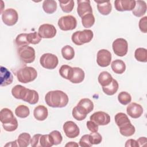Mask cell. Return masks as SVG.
Returning a JSON list of instances; mask_svg holds the SVG:
<instances>
[{
    "instance_id": "28",
    "label": "cell",
    "mask_w": 147,
    "mask_h": 147,
    "mask_svg": "<svg viewBox=\"0 0 147 147\" xmlns=\"http://www.w3.org/2000/svg\"><path fill=\"white\" fill-rule=\"evenodd\" d=\"M120 133L125 137H130L135 133V127L131 122L127 123L119 127Z\"/></svg>"
},
{
    "instance_id": "43",
    "label": "cell",
    "mask_w": 147,
    "mask_h": 147,
    "mask_svg": "<svg viewBox=\"0 0 147 147\" xmlns=\"http://www.w3.org/2000/svg\"><path fill=\"white\" fill-rule=\"evenodd\" d=\"M89 139L92 145H96L102 142V137L98 132H91L89 134Z\"/></svg>"
},
{
    "instance_id": "31",
    "label": "cell",
    "mask_w": 147,
    "mask_h": 147,
    "mask_svg": "<svg viewBox=\"0 0 147 147\" xmlns=\"http://www.w3.org/2000/svg\"><path fill=\"white\" fill-rule=\"evenodd\" d=\"M73 68L68 65H63L59 69V74L60 76L67 80H70L72 75Z\"/></svg>"
},
{
    "instance_id": "15",
    "label": "cell",
    "mask_w": 147,
    "mask_h": 147,
    "mask_svg": "<svg viewBox=\"0 0 147 147\" xmlns=\"http://www.w3.org/2000/svg\"><path fill=\"white\" fill-rule=\"evenodd\" d=\"M79 111L84 115H87L94 109V103L88 98H83L76 106Z\"/></svg>"
},
{
    "instance_id": "9",
    "label": "cell",
    "mask_w": 147,
    "mask_h": 147,
    "mask_svg": "<svg viewBox=\"0 0 147 147\" xmlns=\"http://www.w3.org/2000/svg\"><path fill=\"white\" fill-rule=\"evenodd\" d=\"M111 54L107 49H102L98 51L96 55V63L101 67H106L110 64Z\"/></svg>"
},
{
    "instance_id": "1",
    "label": "cell",
    "mask_w": 147,
    "mask_h": 147,
    "mask_svg": "<svg viewBox=\"0 0 147 147\" xmlns=\"http://www.w3.org/2000/svg\"><path fill=\"white\" fill-rule=\"evenodd\" d=\"M68 96L60 90L50 91L45 96V101L48 106L54 108H62L68 103Z\"/></svg>"
},
{
    "instance_id": "7",
    "label": "cell",
    "mask_w": 147,
    "mask_h": 147,
    "mask_svg": "<svg viewBox=\"0 0 147 147\" xmlns=\"http://www.w3.org/2000/svg\"><path fill=\"white\" fill-rule=\"evenodd\" d=\"M112 48L114 53L116 55L122 57L127 53L128 44L125 39L118 38L113 41Z\"/></svg>"
},
{
    "instance_id": "2",
    "label": "cell",
    "mask_w": 147,
    "mask_h": 147,
    "mask_svg": "<svg viewBox=\"0 0 147 147\" xmlns=\"http://www.w3.org/2000/svg\"><path fill=\"white\" fill-rule=\"evenodd\" d=\"M17 80L22 83L33 82L37 76V72L32 67H24L19 69L16 72Z\"/></svg>"
},
{
    "instance_id": "34",
    "label": "cell",
    "mask_w": 147,
    "mask_h": 147,
    "mask_svg": "<svg viewBox=\"0 0 147 147\" xmlns=\"http://www.w3.org/2000/svg\"><path fill=\"white\" fill-rule=\"evenodd\" d=\"M82 23L86 28H89L92 26L95 23V17L92 13L85 14L82 17Z\"/></svg>"
},
{
    "instance_id": "39",
    "label": "cell",
    "mask_w": 147,
    "mask_h": 147,
    "mask_svg": "<svg viewBox=\"0 0 147 147\" xmlns=\"http://www.w3.org/2000/svg\"><path fill=\"white\" fill-rule=\"evenodd\" d=\"M40 144L42 147H51L53 145V142L49 134L42 135L40 139Z\"/></svg>"
},
{
    "instance_id": "46",
    "label": "cell",
    "mask_w": 147,
    "mask_h": 147,
    "mask_svg": "<svg viewBox=\"0 0 147 147\" xmlns=\"http://www.w3.org/2000/svg\"><path fill=\"white\" fill-rule=\"evenodd\" d=\"M79 145L82 147H90L92 145L90 141L89 134H85L81 137L79 141Z\"/></svg>"
},
{
    "instance_id": "40",
    "label": "cell",
    "mask_w": 147,
    "mask_h": 147,
    "mask_svg": "<svg viewBox=\"0 0 147 147\" xmlns=\"http://www.w3.org/2000/svg\"><path fill=\"white\" fill-rule=\"evenodd\" d=\"M27 38L29 42L32 44H37L41 40V36H40L38 33L36 32L28 33L27 36Z\"/></svg>"
},
{
    "instance_id": "52",
    "label": "cell",
    "mask_w": 147,
    "mask_h": 147,
    "mask_svg": "<svg viewBox=\"0 0 147 147\" xmlns=\"http://www.w3.org/2000/svg\"><path fill=\"white\" fill-rule=\"evenodd\" d=\"M18 146V145L17 140L8 142L5 145V146Z\"/></svg>"
},
{
    "instance_id": "14",
    "label": "cell",
    "mask_w": 147,
    "mask_h": 147,
    "mask_svg": "<svg viewBox=\"0 0 147 147\" xmlns=\"http://www.w3.org/2000/svg\"><path fill=\"white\" fill-rule=\"evenodd\" d=\"M136 6L134 0H116L114 2L115 9L119 11H131Z\"/></svg>"
},
{
    "instance_id": "45",
    "label": "cell",
    "mask_w": 147,
    "mask_h": 147,
    "mask_svg": "<svg viewBox=\"0 0 147 147\" xmlns=\"http://www.w3.org/2000/svg\"><path fill=\"white\" fill-rule=\"evenodd\" d=\"M72 114L73 117L77 121H82L87 116L86 115H84L79 111L76 106L74 107Z\"/></svg>"
},
{
    "instance_id": "27",
    "label": "cell",
    "mask_w": 147,
    "mask_h": 147,
    "mask_svg": "<svg viewBox=\"0 0 147 147\" xmlns=\"http://www.w3.org/2000/svg\"><path fill=\"white\" fill-rule=\"evenodd\" d=\"M42 9L47 14H52L57 9V3L54 0H45L42 3Z\"/></svg>"
},
{
    "instance_id": "26",
    "label": "cell",
    "mask_w": 147,
    "mask_h": 147,
    "mask_svg": "<svg viewBox=\"0 0 147 147\" xmlns=\"http://www.w3.org/2000/svg\"><path fill=\"white\" fill-rule=\"evenodd\" d=\"M119 84L115 79H113L111 83L105 87H102V90L105 94L107 95H113L115 94L118 90Z\"/></svg>"
},
{
    "instance_id": "3",
    "label": "cell",
    "mask_w": 147,
    "mask_h": 147,
    "mask_svg": "<svg viewBox=\"0 0 147 147\" xmlns=\"http://www.w3.org/2000/svg\"><path fill=\"white\" fill-rule=\"evenodd\" d=\"M94 36L92 31L90 29H84L82 31L74 32L71 37L72 42L77 45H82L85 43L90 42Z\"/></svg>"
},
{
    "instance_id": "42",
    "label": "cell",
    "mask_w": 147,
    "mask_h": 147,
    "mask_svg": "<svg viewBox=\"0 0 147 147\" xmlns=\"http://www.w3.org/2000/svg\"><path fill=\"white\" fill-rule=\"evenodd\" d=\"M49 135L51 136V137L52 140L53 145H56L60 144L61 142L63 140V137L59 131L53 130L49 133Z\"/></svg>"
},
{
    "instance_id": "23",
    "label": "cell",
    "mask_w": 147,
    "mask_h": 147,
    "mask_svg": "<svg viewBox=\"0 0 147 147\" xmlns=\"http://www.w3.org/2000/svg\"><path fill=\"white\" fill-rule=\"evenodd\" d=\"M14 118L13 112L9 109L3 108L0 111V121L2 124L10 122Z\"/></svg>"
},
{
    "instance_id": "8",
    "label": "cell",
    "mask_w": 147,
    "mask_h": 147,
    "mask_svg": "<svg viewBox=\"0 0 147 147\" xmlns=\"http://www.w3.org/2000/svg\"><path fill=\"white\" fill-rule=\"evenodd\" d=\"M18 19L17 11L12 8L6 9L2 13V20L3 23L7 26L15 25Z\"/></svg>"
},
{
    "instance_id": "10",
    "label": "cell",
    "mask_w": 147,
    "mask_h": 147,
    "mask_svg": "<svg viewBox=\"0 0 147 147\" xmlns=\"http://www.w3.org/2000/svg\"><path fill=\"white\" fill-rule=\"evenodd\" d=\"M63 128L65 136L69 138H76L79 135V128L73 121H69L65 122L63 125Z\"/></svg>"
},
{
    "instance_id": "38",
    "label": "cell",
    "mask_w": 147,
    "mask_h": 147,
    "mask_svg": "<svg viewBox=\"0 0 147 147\" xmlns=\"http://www.w3.org/2000/svg\"><path fill=\"white\" fill-rule=\"evenodd\" d=\"M118 100L122 105H126L131 102V96L128 92L126 91H122L118 95Z\"/></svg>"
},
{
    "instance_id": "22",
    "label": "cell",
    "mask_w": 147,
    "mask_h": 147,
    "mask_svg": "<svg viewBox=\"0 0 147 147\" xmlns=\"http://www.w3.org/2000/svg\"><path fill=\"white\" fill-rule=\"evenodd\" d=\"M146 3L144 1H136V6L132 10V13L134 16L137 17H140L144 16L146 11Z\"/></svg>"
},
{
    "instance_id": "50",
    "label": "cell",
    "mask_w": 147,
    "mask_h": 147,
    "mask_svg": "<svg viewBox=\"0 0 147 147\" xmlns=\"http://www.w3.org/2000/svg\"><path fill=\"white\" fill-rule=\"evenodd\" d=\"M125 147H138L139 146L137 141L133 139H129L126 141L125 144Z\"/></svg>"
},
{
    "instance_id": "19",
    "label": "cell",
    "mask_w": 147,
    "mask_h": 147,
    "mask_svg": "<svg viewBox=\"0 0 147 147\" xmlns=\"http://www.w3.org/2000/svg\"><path fill=\"white\" fill-rule=\"evenodd\" d=\"M72 75L69 81L74 84H78L82 82L85 76L84 71L79 67H72Z\"/></svg>"
},
{
    "instance_id": "48",
    "label": "cell",
    "mask_w": 147,
    "mask_h": 147,
    "mask_svg": "<svg viewBox=\"0 0 147 147\" xmlns=\"http://www.w3.org/2000/svg\"><path fill=\"white\" fill-rule=\"evenodd\" d=\"M42 135L40 134H36L30 140V145L32 147L41 146L40 144V139Z\"/></svg>"
},
{
    "instance_id": "37",
    "label": "cell",
    "mask_w": 147,
    "mask_h": 147,
    "mask_svg": "<svg viewBox=\"0 0 147 147\" xmlns=\"http://www.w3.org/2000/svg\"><path fill=\"white\" fill-rule=\"evenodd\" d=\"M27 36V33H21L18 34L15 40L16 45L19 47L29 45L30 43L28 41Z\"/></svg>"
},
{
    "instance_id": "41",
    "label": "cell",
    "mask_w": 147,
    "mask_h": 147,
    "mask_svg": "<svg viewBox=\"0 0 147 147\" xmlns=\"http://www.w3.org/2000/svg\"><path fill=\"white\" fill-rule=\"evenodd\" d=\"M3 129L7 131H13L16 130L18 127V121L15 117L11 121L7 123L2 124Z\"/></svg>"
},
{
    "instance_id": "4",
    "label": "cell",
    "mask_w": 147,
    "mask_h": 147,
    "mask_svg": "<svg viewBox=\"0 0 147 147\" xmlns=\"http://www.w3.org/2000/svg\"><path fill=\"white\" fill-rule=\"evenodd\" d=\"M18 55L20 60L24 63H32L35 60V50L28 45L19 47Z\"/></svg>"
},
{
    "instance_id": "25",
    "label": "cell",
    "mask_w": 147,
    "mask_h": 147,
    "mask_svg": "<svg viewBox=\"0 0 147 147\" xmlns=\"http://www.w3.org/2000/svg\"><path fill=\"white\" fill-rule=\"evenodd\" d=\"M113 79V78L111 75L107 71H103L100 72L98 78L99 83L102 87H105L109 85L112 82Z\"/></svg>"
},
{
    "instance_id": "36",
    "label": "cell",
    "mask_w": 147,
    "mask_h": 147,
    "mask_svg": "<svg viewBox=\"0 0 147 147\" xmlns=\"http://www.w3.org/2000/svg\"><path fill=\"white\" fill-rule=\"evenodd\" d=\"M60 6L64 13H69L71 12L74 7V2L72 0L59 1Z\"/></svg>"
},
{
    "instance_id": "20",
    "label": "cell",
    "mask_w": 147,
    "mask_h": 147,
    "mask_svg": "<svg viewBox=\"0 0 147 147\" xmlns=\"http://www.w3.org/2000/svg\"><path fill=\"white\" fill-rule=\"evenodd\" d=\"M94 2L97 3V9L101 14L107 16L111 11L112 6L109 1H100L95 0Z\"/></svg>"
},
{
    "instance_id": "33",
    "label": "cell",
    "mask_w": 147,
    "mask_h": 147,
    "mask_svg": "<svg viewBox=\"0 0 147 147\" xmlns=\"http://www.w3.org/2000/svg\"><path fill=\"white\" fill-rule=\"evenodd\" d=\"M134 57L137 61L146 63L147 61V50L144 48H138L136 49Z\"/></svg>"
},
{
    "instance_id": "53",
    "label": "cell",
    "mask_w": 147,
    "mask_h": 147,
    "mask_svg": "<svg viewBox=\"0 0 147 147\" xmlns=\"http://www.w3.org/2000/svg\"><path fill=\"white\" fill-rule=\"evenodd\" d=\"M65 146H71V147H74V146H79L78 144H77L75 142H69L65 145Z\"/></svg>"
},
{
    "instance_id": "12",
    "label": "cell",
    "mask_w": 147,
    "mask_h": 147,
    "mask_svg": "<svg viewBox=\"0 0 147 147\" xmlns=\"http://www.w3.org/2000/svg\"><path fill=\"white\" fill-rule=\"evenodd\" d=\"M38 33L41 38H51L56 34V29L51 24H44L40 26Z\"/></svg>"
},
{
    "instance_id": "5",
    "label": "cell",
    "mask_w": 147,
    "mask_h": 147,
    "mask_svg": "<svg viewBox=\"0 0 147 147\" xmlns=\"http://www.w3.org/2000/svg\"><path fill=\"white\" fill-rule=\"evenodd\" d=\"M57 24L60 29L62 30H72L76 28L77 21L74 16L67 15L60 17L58 20Z\"/></svg>"
},
{
    "instance_id": "16",
    "label": "cell",
    "mask_w": 147,
    "mask_h": 147,
    "mask_svg": "<svg viewBox=\"0 0 147 147\" xmlns=\"http://www.w3.org/2000/svg\"><path fill=\"white\" fill-rule=\"evenodd\" d=\"M77 12L79 17H82L85 14L92 13V7L89 0H78L77 1Z\"/></svg>"
},
{
    "instance_id": "13",
    "label": "cell",
    "mask_w": 147,
    "mask_h": 147,
    "mask_svg": "<svg viewBox=\"0 0 147 147\" xmlns=\"http://www.w3.org/2000/svg\"><path fill=\"white\" fill-rule=\"evenodd\" d=\"M90 120L95 122L98 126L106 125L110 122V115L104 111H96L92 114L90 117Z\"/></svg>"
},
{
    "instance_id": "51",
    "label": "cell",
    "mask_w": 147,
    "mask_h": 147,
    "mask_svg": "<svg viewBox=\"0 0 147 147\" xmlns=\"http://www.w3.org/2000/svg\"><path fill=\"white\" fill-rule=\"evenodd\" d=\"M139 146H145L146 144V138L145 137H140L137 140Z\"/></svg>"
},
{
    "instance_id": "29",
    "label": "cell",
    "mask_w": 147,
    "mask_h": 147,
    "mask_svg": "<svg viewBox=\"0 0 147 147\" xmlns=\"http://www.w3.org/2000/svg\"><path fill=\"white\" fill-rule=\"evenodd\" d=\"M31 136L28 133H21L17 140L18 146L26 147L28 146L30 143Z\"/></svg>"
},
{
    "instance_id": "49",
    "label": "cell",
    "mask_w": 147,
    "mask_h": 147,
    "mask_svg": "<svg viewBox=\"0 0 147 147\" xmlns=\"http://www.w3.org/2000/svg\"><path fill=\"white\" fill-rule=\"evenodd\" d=\"M86 125L87 129L91 132H97L98 130V125L91 120L87 121Z\"/></svg>"
},
{
    "instance_id": "21",
    "label": "cell",
    "mask_w": 147,
    "mask_h": 147,
    "mask_svg": "<svg viewBox=\"0 0 147 147\" xmlns=\"http://www.w3.org/2000/svg\"><path fill=\"white\" fill-rule=\"evenodd\" d=\"M33 115L37 120L40 121H44L48 115V109L43 105H38L34 109Z\"/></svg>"
},
{
    "instance_id": "47",
    "label": "cell",
    "mask_w": 147,
    "mask_h": 147,
    "mask_svg": "<svg viewBox=\"0 0 147 147\" xmlns=\"http://www.w3.org/2000/svg\"><path fill=\"white\" fill-rule=\"evenodd\" d=\"M140 30L143 33H147V17L145 16L140 19L138 24Z\"/></svg>"
},
{
    "instance_id": "30",
    "label": "cell",
    "mask_w": 147,
    "mask_h": 147,
    "mask_svg": "<svg viewBox=\"0 0 147 147\" xmlns=\"http://www.w3.org/2000/svg\"><path fill=\"white\" fill-rule=\"evenodd\" d=\"M61 52L63 57L67 60H71L74 57L75 51L74 48L70 45H67L63 47Z\"/></svg>"
},
{
    "instance_id": "35",
    "label": "cell",
    "mask_w": 147,
    "mask_h": 147,
    "mask_svg": "<svg viewBox=\"0 0 147 147\" xmlns=\"http://www.w3.org/2000/svg\"><path fill=\"white\" fill-rule=\"evenodd\" d=\"M114 119L115 123L119 127L127 123L130 122V121L129 120L127 115L123 113H117L114 117Z\"/></svg>"
},
{
    "instance_id": "32",
    "label": "cell",
    "mask_w": 147,
    "mask_h": 147,
    "mask_svg": "<svg viewBox=\"0 0 147 147\" xmlns=\"http://www.w3.org/2000/svg\"><path fill=\"white\" fill-rule=\"evenodd\" d=\"M30 110L28 106L23 105H19L15 110V114L19 118H25L29 116Z\"/></svg>"
},
{
    "instance_id": "17",
    "label": "cell",
    "mask_w": 147,
    "mask_h": 147,
    "mask_svg": "<svg viewBox=\"0 0 147 147\" xmlns=\"http://www.w3.org/2000/svg\"><path fill=\"white\" fill-rule=\"evenodd\" d=\"M127 114L133 118H138L140 117L143 113L142 107L137 103H131L126 108Z\"/></svg>"
},
{
    "instance_id": "24",
    "label": "cell",
    "mask_w": 147,
    "mask_h": 147,
    "mask_svg": "<svg viewBox=\"0 0 147 147\" xmlns=\"http://www.w3.org/2000/svg\"><path fill=\"white\" fill-rule=\"evenodd\" d=\"M111 67L113 72L117 74H123L126 69V65L124 61L119 59L114 60L111 63Z\"/></svg>"
},
{
    "instance_id": "11",
    "label": "cell",
    "mask_w": 147,
    "mask_h": 147,
    "mask_svg": "<svg viewBox=\"0 0 147 147\" xmlns=\"http://www.w3.org/2000/svg\"><path fill=\"white\" fill-rule=\"evenodd\" d=\"M21 99L30 105H34L38 101V94L34 90H30L25 87L22 91Z\"/></svg>"
},
{
    "instance_id": "6",
    "label": "cell",
    "mask_w": 147,
    "mask_h": 147,
    "mask_svg": "<svg viewBox=\"0 0 147 147\" xmlns=\"http://www.w3.org/2000/svg\"><path fill=\"white\" fill-rule=\"evenodd\" d=\"M40 63L42 67L48 69H53L57 66L59 60L56 55L50 53H47L41 56Z\"/></svg>"
},
{
    "instance_id": "18",
    "label": "cell",
    "mask_w": 147,
    "mask_h": 147,
    "mask_svg": "<svg viewBox=\"0 0 147 147\" xmlns=\"http://www.w3.org/2000/svg\"><path fill=\"white\" fill-rule=\"evenodd\" d=\"M0 74V85L1 87L6 86L12 83L13 77L10 71L5 67H1Z\"/></svg>"
},
{
    "instance_id": "44",
    "label": "cell",
    "mask_w": 147,
    "mask_h": 147,
    "mask_svg": "<svg viewBox=\"0 0 147 147\" xmlns=\"http://www.w3.org/2000/svg\"><path fill=\"white\" fill-rule=\"evenodd\" d=\"M24 88H25L24 86H22L20 84H17L15 86L11 89L12 95L16 99H21V96Z\"/></svg>"
}]
</instances>
